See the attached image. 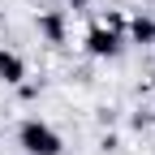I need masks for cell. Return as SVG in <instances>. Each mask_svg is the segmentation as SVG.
<instances>
[{"instance_id": "6da1fadb", "label": "cell", "mask_w": 155, "mask_h": 155, "mask_svg": "<svg viewBox=\"0 0 155 155\" xmlns=\"http://www.w3.org/2000/svg\"><path fill=\"white\" fill-rule=\"evenodd\" d=\"M17 147H22L26 155H61V151H65L61 134H56L48 121H22V129H17Z\"/></svg>"}, {"instance_id": "7a4b0ae2", "label": "cell", "mask_w": 155, "mask_h": 155, "mask_svg": "<svg viewBox=\"0 0 155 155\" xmlns=\"http://www.w3.org/2000/svg\"><path fill=\"white\" fill-rule=\"evenodd\" d=\"M86 52L91 56H116L121 52V30L116 26H91V35H86Z\"/></svg>"}, {"instance_id": "3957f363", "label": "cell", "mask_w": 155, "mask_h": 155, "mask_svg": "<svg viewBox=\"0 0 155 155\" xmlns=\"http://www.w3.org/2000/svg\"><path fill=\"white\" fill-rule=\"evenodd\" d=\"M22 78H26V61H22L17 52H5V48H0V82L17 86Z\"/></svg>"}, {"instance_id": "277c9868", "label": "cell", "mask_w": 155, "mask_h": 155, "mask_svg": "<svg viewBox=\"0 0 155 155\" xmlns=\"http://www.w3.org/2000/svg\"><path fill=\"white\" fill-rule=\"evenodd\" d=\"M39 30L48 43H65V17L61 13H39Z\"/></svg>"}, {"instance_id": "5b68a950", "label": "cell", "mask_w": 155, "mask_h": 155, "mask_svg": "<svg viewBox=\"0 0 155 155\" xmlns=\"http://www.w3.org/2000/svg\"><path fill=\"white\" fill-rule=\"evenodd\" d=\"M129 35H134V43H155V22L151 17H134Z\"/></svg>"}, {"instance_id": "8992f818", "label": "cell", "mask_w": 155, "mask_h": 155, "mask_svg": "<svg viewBox=\"0 0 155 155\" xmlns=\"http://www.w3.org/2000/svg\"><path fill=\"white\" fill-rule=\"evenodd\" d=\"M69 5H73V9H86V5H91V0H69Z\"/></svg>"}]
</instances>
